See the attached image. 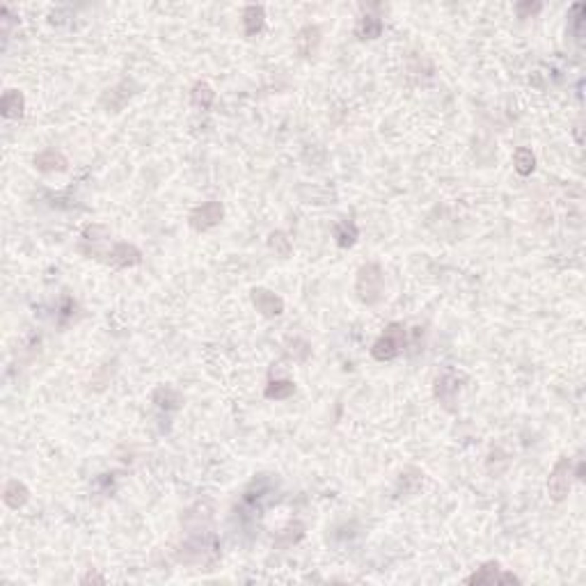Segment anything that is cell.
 I'll return each mask as SVG.
<instances>
[{"label":"cell","mask_w":586,"mask_h":586,"mask_svg":"<svg viewBox=\"0 0 586 586\" xmlns=\"http://www.w3.org/2000/svg\"><path fill=\"white\" fill-rule=\"evenodd\" d=\"M355 293L366 307H375L385 298V273L378 263H362L357 268L355 278Z\"/></svg>","instance_id":"1"},{"label":"cell","mask_w":586,"mask_h":586,"mask_svg":"<svg viewBox=\"0 0 586 586\" xmlns=\"http://www.w3.org/2000/svg\"><path fill=\"white\" fill-rule=\"evenodd\" d=\"M403 348H406V328L401 323H389L385 328V332L373 342L371 355H373V360L387 362V360H394Z\"/></svg>","instance_id":"2"},{"label":"cell","mask_w":586,"mask_h":586,"mask_svg":"<svg viewBox=\"0 0 586 586\" xmlns=\"http://www.w3.org/2000/svg\"><path fill=\"white\" fill-rule=\"evenodd\" d=\"M223 216H225V206L220 201H204V204H199L190 211L188 225L195 232H208V229H213L216 225L223 223Z\"/></svg>","instance_id":"3"},{"label":"cell","mask_w":586,"mask_h":586,"mask_svg":"<svg viewBox=\"0 0 586 586\" xmlns=\"http://www.w3.org/2000/svg\"><path fill=\"white\" fill-rule=\"evenodd\" d=\"M573 461L571 458H561L556 465L552 474H549V481H547V490H549V497L554 501H563L568 497V492H571V483H573Z\"/></svg>","instance_id":"4"},{"label":"cell","mask_w":586,"mask_h":586,"mask_svg":"<svg viewBox=\"0 0 586 586\" xmlns=\"http://www.w3.org/2000/svg\"><path fill=\"white\" fill-rule=\"evenodd\" d=\"M250 298H252V305L256 307V311H259L261 316H266V318L282 316V311H284V300L278 296V293L256 287V289L250 291Z\"/></svg>","instance_id":"5"},{"label":"cell","mask_w":586,"mask_h":586,"mask_svg":"<svg viewBox=\"0 0 586 586\" xmlns=\"http://www.w3.org/2000/svg\"><path fill=\"white\" fill-rule=\"evenodd\" d=\"M458 394H461V382H458L454 371H444L435 378V399L442 403L447 410L454 408V403L458 401Z\"/></svg>","instance_id":"6"},{"label":"cell","mask_w":586,"mask_h":586,"mask_svg":"<svg viewBox=\"0 0 586 586\" xmlns=\"http://www.w3.org/2000/svg\"><path fill=\"white\" fill-rule=\"evenodd\" d=\"M133 80H122V82H117L115 87H110L104 92V96H101V106H104L108 113H119L128 101H131L133 96Z\"/></svg>","instance_id":"7"},{"label":"cell","mask_w":586,"mask_h":586,"mask_svg":"<svg viewBox=\"0 0 586 586\" xmlns=\"http://www.w3.org/2000/svg\"><path fill=\"white\" fill-rule=\"evenodd\" d=\"M501 582H520L513 573H504L497 561L481 566L474 575L467 577V584H501Z\"/></svg>","instance_id":"8"},{"label":"cell","mask_w":586,"mask_h":586,"mask_svg":"<svg viewBox=\"0 0 586 586\" xmlns=\"http://www.w3.org/2000/svg\"><path fill=\"white\" fill-rule=\"evenodd\" d=\"M106 256H108V263L119 266V268H131V266H137L142 261V252L131 243H115L106 252Z\"/></svg>","instance_id":"9"},{"label":"cell","mask_w":586,"mask_h":586,"mask_svg":"<svg viewBox=\"0 0 586 586\" xmlns=\"http://www.w3.org/2000/svg\"><path fill=\"white\" fill-rule=\"evenodd\" d=\"M320 46V27L307 23L305 27H300L296 35V51L302 58H314Z\"/></svg>","instance_id":"10"},{"label":"cell","mask_w":586,"mask_h":586,"mask_svg":"<svg viewBox=\"0 0 586 586\" xmlns=\"http://www.w3.org/2000/svg\"><path fill=\"white\" fill-rule=\"evenodd\" d=\"M35 165H37V170L39 172H64L67 170V165L69 161L64 158V154L58 151V149H44L35 156Z\"/></svg>","instance_id":"11"},{"label":"cell","mask_w":586,"mask_h":586,"mask_svg":"<svg viewBox=\"0 0 586 586\" xmlns=\"http://www.w3.org/2000/svg\"><path fill=\"white\" fill-rule=\"evenodd\" d=\"M25 110V99L18 89H7L0 99V113L5 119H21Z\"/></svg>","instance_id":"12"},{"label":"cell","mask_w":586,"mask_h":586,"mask_svg":"<svg viewBox=\"0 0 586 586\" xmlns=\"http://www.w3.org/2000/svg\"><path fill=\"white\" fill-rule=\"evenodd\" d=\"M27 499H30V490L25 488V483L16 481V479L7 481L5 490H3V501L7 504L9 509L18 511V509H21V506H25V504H27Z\"/></svg>","instance_id":"13"},{"label":"cell","mask_w":586,"mask_h":586,"mask_svg":"<svg viewBox=\"0 0 586 586\" xmlns=\"http://www.w3.org/2000/svg\"><path fill=\"white\" fill-rule=\"evenodd\" d=\"M263 25H266V12H263V7L261 5H250V7H245V12H243V30L247 37H254V35H259L263 30Z\"/></svg>","instance_id":"14"},{"label":"cell","mask_w":586,"mask_h":586,"mask_svg":"<svg viewBox=\"0 0 586 586\" xmlns=\"http://www.w3.org/2000/svg\"><path fill=\"white\" fill-rule=\"evenodd\" d=\"M151 399H154V403L161 410H177V408H181V403H183L181 394L177 389L168 387V385H161V387H156L154 394H151Z\"/></svg>","instance_id":"15"},{"label":"cell","mask_w":586,"mask_h":586,"mask_svg":"<svg viewBox=\"0 0 586 586\" xmlns=\"http://www.w3.org/2000/svg\"><path fill=\"white\" fill-rule=\"evenodd\" d=\"M213 101H216V92H213V87L208 85V82L199 80V82L192 85V89H190V104L195 106L197 110H208L211 106H213Z\"/></svg>","instance_id":"16"},{"label":"cell","mask_w":586,"mask_h":586,"mask_svg":"<svg viewBox=\"0 0 586 586\" xmlns=\"http://www.w3.org/2000/svg\"><path fill=\"white\" fill-rule=\"evenodd\" d=\"M382 27L385 25H382V21L378 16L364 14L355 25V35L360 37V39H378V37L382 35Z\"/></svg>","instance_id":"17"},{"label":"cell","mask_w":586,"mask_h":586,"mask_svg":"<svg viewBox=\"0 0 586 586\" xmlns=\"http://www.w3.org/2000/svg\"><path fill=\"white\" fill-rule=\"evenodd\" d=\"M293 394H296V382L293 380H270L263 389V397L270 401H284Z\"/></svg>","instance_id":"18"},{"label":"cell","mask_w":586,"mask_h":586,"mask_svg":"<svg viewBox=\"0 0 586 586\" xmlns=\"http://www.w3.org/2000/svg\"><path fill=\"white\" fill-rule=\"evenodd\" d=\"M421 481H424V474H421L417 467H406L399 476V492L415 494L421 488Z\"/></svg>","instance_id":"19"},{"label":"cell","mask_w":586,"mask_h":586,"mask_svg":"<svg viewBox=\"0 0 586 586\" xmlns=\"http://www.w3.org/2000/svg\"><path fill=\"white\" fill-rule=\"evenodd\" d=\"M357 236H360V232H357V225L353 220H342V223L335 227V241L339 247H353Z\"/></svg>","instance_id":"20"},{"label":"cell","mask_w":586,"mask_h":586,"mask_svg":"<svg viewBox=\"0 0 586 586\" xmlns=\"http://www.w3.org/2000/svg\"><path fill=\"white\" fill-rule=\"evenodd\" d=\"M513 163H516V172L520 177H529L536 168V156L529 146H518L516 154H513Z\"/></svg>","instance_id":"21"},{"label":"cell","mask_w":586,"mask_h":586,"mask_svg":"<svg viewBox=\"0 0 586 586\" xmlns=\"http://www.w3.org/2000/svg\"><path fill=\"white\" fill-rule=\"evenodd\" d=\"M268 247L280 256V259H287V256L291 254L293 250V245H291V238L284 234V232H273L268 236Z\"/></svg>","instance_id":"22"},{"label":"cell","mask_w":586,"mask_h":586,"mask_svg":"<svg viewBox=\"0 0 586 586\" xmlns=\"http://www.w3.org/2000/svg\"><path fill=\"white\" fill-rule=\"evenodd\" d=\"M108 227H104V225H89V227H85V232H82V238H85V241H104V238H108Z\"/></svg>","instance_id":"23"},{"label":"cell","mask_w":586,"mask_h":586,"mask_svg":"<svg viewBox=\"0 0 586 586\" xmlns=\"http://www.w3.org/2000/svg\"><path fill=\"white\" fill-rule=\"evenodd\" d=\"M540 9H543V5H540V3H518L516 5V14H518V18H531L534 14H538Z\"/></svg>","instance_id":"24"},{"label":"cell","mask_w":586,"mask_h":586,"mask_svg":"<svg viewBox=\"0 0 586 586\" xmlns=\"http://www.w3.org/2000/svg\"><path fill=\"white\" fill-rule=\"evenodd\" d=\"M80 582H82V584H87V582H101V584H104L106 580H104V577H101V575H94V573H87L85 577H82V580H80Z\"/></svg>","instance_id":"25"}]
</instances>
